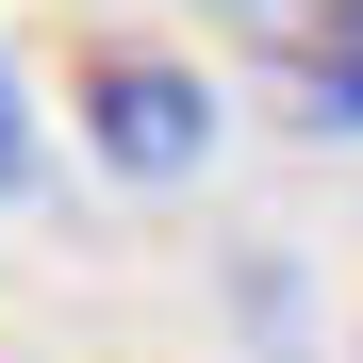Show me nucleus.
Wrapping results in <instances>:
<instances>
[{
  "label": "nucleus",
  "mask_w": 363,
  "mask_h": 363,
  "mask_svg": "<svg viewBox=\"0 0 363 363\" xmlns=\"http://www.w3.org/2000/svg\"><path fill=\"white\" fill-rule=\"evenodd\" d=\"M83 133H99L116 182H182L215 149V99H199V67H165V50H99L83 67Z\"/></svg>",
  "instance_id": "nucleus-1"
},
{
  "label": "nucleus",
  "mask_w": 363,
  "mask_h": 363,
  "mask_svg": "<svg viewBox=\"0 0 363 363\" xmlns=\"http://www.w3.org/2000/svg\"><path fill=\"white\" fill-rule=\"evenodd\" d=\"M248 50H281V99L314 133H363V0H215Z\"/></svg>",
  "instance_id": "nucleus-2"
},
{
  "label": "nucleus",
  "mask_w": 363,
  "mask_h": 363,
  "mask_svg": "<svg viewBox=\"0 0 363 363\" xmlns=\"http://www.w3.org/2000/svg\"><path fill=\"white\" fill-rule=\"evenodd\" d=\"M33 182V99H17V67H0V199Z\"/></svg>",
  "instance_id": "nucleus-3"
}]
</instances>
